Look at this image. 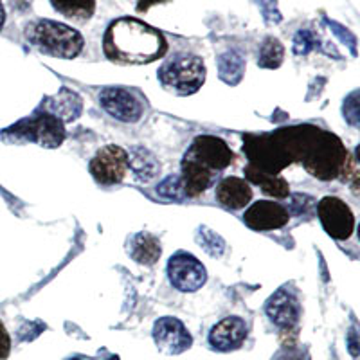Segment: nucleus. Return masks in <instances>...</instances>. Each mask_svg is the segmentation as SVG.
<instances>
[{
    "label": "nucleus",
    "mask_w": 360,
    "mask_h": 360,
    "mask_svg": "<svg viewBox=\"0 0 360 360\" xmlns=\"http://www.w3.org/2000/svg\"><path fill=\"white\" fill-rule=\"evenodd\" d=\"M89 168L99 184H119L128 172V153L121 146L108 144L92 157Z\"/></svg>",
    "instance_id": "1a4fd4ad"
},
{
    "label": "nucleus",
    "mask_w": 360,
    "mask_h": 360,
    "mask_svg": "<svg viewBox=\"0 0 360 360\" xmlns=\"http://www.w3.org/2000/svg\"><path fill=\"white\" fill-rule=\"evenodd\" d=\"M218 72H220L221 82L236 85L242 82L243 72H245V60L234 51H227L218 58Z\"/></svg>",
    "instance_id": "5701e85b"
},
{
    "label": "nucleus",
    "mask_w": 360,
    "mask_h": 360,
    "mask_svg": "<svg viewBox=\"0 0 360 360\" xmlns=\"http://www.w3.org/2000/svg\"><path fill=\"white\" fill-rule=\"evenodd\" d=\"M214 179H217V173L207 169L205 166H202L200 162H197L191 157L184 155L182 159V189H184V195L188 198H197L200 197L202 193L213 186Z\"/></svg>",
    "instance_id": "dca6fc26"
},
{
    "label": "nucleus",
    "mask_w": 360,
    "mask_h": 360,
    "mask_svg": "<svg viewBox=\"0 0 360 360\" xmlns=\"http://www.w3.org/2000/svg\"><path fill=\"white\" fill-rule=\"evenodd\" d=\"M217 200L227 209H242L252 200V189L245 179L227 176L217 186Z\"/></svg>",
    "instance_id": "a211bd4d"
},
{
    "label": "nucleus",
    "mask_w": 360,
    "mask_h": 360,
    "mask_svg": "<svg viewBox=\"0 0 360 360\" xmlns=\"http://www.w3.org/2000/svg\"><path fill=\"white\" fill-rule=\"evenodd\" d=\"M67 360H82V359H78V356H72V359H67Z\"/></svg>",
    "instance_id": "f704fd0d"
},
{
    "label": "nucleus",
    "mask_w": 360,
    "mask_h": 360,
    "mask_svg": "<svg viewBox=\"0 0 360 360\" xmlns=\"http://www.w3.org/2000/svg\"><path fill=\"white\" fill-rule=\"evenodd\" d=\"M317 214L324 231L335 240H348L355 229V217L344 200L337 197H324L317 204Z\"/></svg>",
    "instance_id": "9d476101"
},
{
    "label": "nucleus",
    "mask_w": 360,
    "mask_h": 360,
    "mask_svg": "<svg viewBox=\"0 0 360 360\" xmlns=\"http://www.w3.org/2000/svg\"><path fill=\"white\" fill-rule=\"evenodd\" d=\"M303 127L283 128L272 134L247 135L245 150L249 164L263 173L278 175L292 162H299Z\"/></svg>",
    "instance_id": "f03ea898"
},
{
    "label": "nucleus",
    "mask_w": 360,
    "mask_h": 360,
    "mask_svg": "<svg viewBox=\"0 0 360 360\" xmlns=\"http://www.w3.org/2000/svg\"><path fill=\"white\" fill-rule=\"evenodd\" d=\"M168 278L172 287L184 294L200 290L207 281L205 266L188 252H176L168 262Z\"/></svg>",
    "instance_id": "0eeeda50"
},
{
    "label": "nucleus",
    "mask_w": 360,
    "mask_h": 360,
    "mask_svg": "<svg viewBox=\"0 0 360 360\" xmlns=\"http://www.w3.org/2000/svg\"><path fill=\"white\" fill-rule=\"evenodd\" d=\"M157 193L160 197L168 198V200H182L186 198L184 189H182V180L179 175H172L166 180H162L157 188Z\"/></svg>",
    "instance_id": "a878e982"
},
{
    "label": "nucleus",
    "mask_w": 360,
    "mask_h": 360,
    "mask_svg": "<svg viewBox=\"0 0 360 360\" xmlns=\"http://www.w3.org/2000/svg\"><path fill=\"white\" fill-rule=\"evenodd\" d=\"M159 82L176 96L195 94L205 82V63L195 54H175L159 69Z\"/></svg>",
    "instance_id": "39448f33"
},
{
    "label": "nucleus",
    "mask_w": 360,
    "mask_h": 360,
    "mask_svg": "<svg viewBox=\"0 0 360 360\" xmlns=\"http://www.w3.org/2000/svg\"><path fill=\"white\" fill-rule=\"evenodd\" d=\"M299 162L319 180H333L348 169V152L337 135L304 124Z\"/></svg>",
    "instance_id": "7ed1b4c3"
},
{
    "label": "nucleus",
    "mask_w": 360,
    "mask_h": 360,
    "mask_svg": "<svg viewBox=\"0 0 360 360\" xmlns=\"http://www.w3.org/2000/svg\"><path fill=\"white\" fill-rule=\"evenodd\" d=\"M40 110L47 112V114L54 115L62 121L63 124L70 123V121H76V119L82 115L83 110V101L74 90L62 89L58 90V94L49 96L41 103Z\"/></svg>",
    "instance_id": "f3484780"
},
{
    "label": "nucleus",
    "mask_w": 360,
    "mask_h": 360,
    "mask_svg": "<svg viewBox=\"0 0 360 360\" xmlns=\"http://www.w3.org/2000/svg\"><path fill=\"white\" fill-rule=\"evenodd\" d=\"M283 56H285V47L278 38H265L259 47L258 54V65L263 69H278L283 63Z\"/></svg>",
    "instance_id": "b1692460"
},
{
    "label": "nucleus",
    "mask_w": 360,
    "mask_h": 360,
    "mask_svg": "<svg viewBox=\"0 0 360 360\" xmlns=\"http://www.w3.org/2000/svg\"><path fill=\"white\" fill-rule=\"evenodd\" d=\"M258 6L262 8L263 17L269 22H279L281 20V15L278 11V0H256Z\"/></svg>",
    "instance_id": "c85d7f7f"
},
{
    "label": "nucleus",
    "mask_w": 360,
    "mask_h": 360,
    "mask_svg": "<svg viewBox=\"0 0 360 360\" xmlns=\"http://www.w3.org/2000/svg\"><path fill=\"white\" fill-rule=\"evenodd\" d=\"M247 324L240 317H225L209 332V344L217 352H234L245 342Z\"/></svg>",
    "instance_id": "2eb2a0df"
},
{
    "label": "nucleus",
    "mask_w": 360,
    "mask_h": 360,
    "mask_svg": "<svg viewBox=\"0 0 360 360\" xmlns=\"http://www.w3.org/2000/svg\"><path fill=\"white\" fill-rule=\"evenodd\" d=\"M103 51L115 63L143 65L162 58L168 51V41L160 31L144 22L123 17L108 25L103 38Z\"/></svg>",
    "instance_id": "f257e3e1"
},
{
    "label": "nucleus",
    "mask_w": 360,
    "mask_h": 360,
    "mask_svg": "<svg viewBox=\"0 0 360 360\" xmlns=\"http://www.w3.org/2000/svg\"><path fill=\"white\" fill-rule=\"evenodd\" d=\"M197 243L213 258H220L225 250V242L224 238L218 236L217 233H213L207 227H200L197 234Z\"/></svg>",
    "instance_id": "393cba45"
},
{
    "label": "nucleus",
    "mask_w": 360,
    "mask_h": 360,
    "mask_svg": "<svg viewBox=\"0 0 360 360\" xmlns=\"http://www.w3.org/2000/svg\"><path fill=\"white\" fill-rule=\"evenodd\" d=\"M29 44L34 45L40 53L54 58L72 60L83 51L82 34L76 29L53 20H37L25 29Z\"/></svg>",
    "instance_id": "20e7f679"
},
{
    "label": "nucleus",
    "mask_w": 360,
    "mask_h": 360,
    "mask_svg": "<svg viewBox=\"0 0 360 360\" xmlns=\"http://www.w3.org/2000/svg\"><path fill=\"white\" fill-rule=\"evenodd\" d=\"M186 155L200 162L217 175L234 162V153L231 152V148L217 135H198L188 148Z\"/></svg>",
    "instance_id": "6e6552de"
},
{
    "label": "nucleus",
    "mask_w": 360,
    "mask_h": 360,
    "mask_svg": "<svg viewBox=\"0 0 360 360\" xmlns=\"http://www.w3.org/2000/svg\"><path fill=\"white\" fill-rule=\"evenodd\" d=\"M265 314L281 330H294L301 319V304L297 295L288 288H279L266 299Z\"/></svg>",
    "instance_id": "ddd939ff"
},
{
    "label": "nucleus",
    "mask_w": 360,
    "mask_h": 360,
    "mask_svg": "<svg viewBox=\"0 0 360 360\" xmlns=\"http://www.w3.org/2000/svg\"><path fill=\"white\" fill-rule=\"evenodd\" d=\"M153 340L164 355H180L188 352L193 344L191 333L184 323L175 317H160L153 324Z\"/></svg>",
    "instance_id": "9b49d317"
},
{
    "label": "nucleus",
    "mask_w": 360,
    "mask_h": 360,
    "mask_svg": "<svg viewBox=\"0 0 360 360\" xmlns=\"http://www.w3.org/2000/svg\"><path fill=\"white\" fill-rule=\"evenodd\" d=\"M290 220V214L283 205L276 202L259 200L250 205L243 214L247 227L254 231H274L281 229Z\"/></svg>",
    "instance_id": "4468645a"
},
{
    "label": "nucleus",
    "mask_w": 360,
    "mask_h": 360,
    "mask_svg": "<svg viewBox=\"0 0 360 360\" xmlns=\"http://www.w3.org/2000/svg\"><path fill=\"white\" fill-rule=\"evenodd\" d=\"M9 352H11V337L4 324L0 323V360L8 359Z\"/></svg>",
    "instance_id": "c756f323"
},
{
    "label": "nucleus",
    "mask_w": 360,
    "mask_h": 360,
    "mask_svg": "<svg viewBox=\"0 0 360 360\" xmlns=\"http://www.w3.org/2000/svg\"><path fill=\"white\" fill-rule=\"evenodd\" d=\"M245 176L252 182V184L259 186L262 191L269 197L274 198H287L290 195V186L283 176L279 175H270V173H263L259 169H256L254 166H247L245 168Z\"/></svg>",
    "instance_id": "412c9836"
},
{
    "label": "nucleus",
    "mask_w": 360,
    "mask_h": 360,
    "mask_svg": "<svg viewBox=\"0 0 360 360\" xmlns=\"http://www.w3.org/2000/svg\"><path fill=\"white\" fill-rule=\"evenodd\" d=\"M99 103L105 112L121 123H137L143 117V103L127 89L108 86L99 92Z\"/></svg>",
    "instance_id": "f8f14e48"
},
{
    "label": "nucleus",
    "mask_w": 360,
    "mask_h": 360,
    "mask_svg": "<svg viewBox=\"0 0 360 360\" xmlns=\"http://www.w3.org/2000/svg\"><path fill=\"white\" fill-rule=\"evenodd\" d=\"M315 47H317V40H315L314 33H310V31H299L294 40V53L307 54L311 49H315Z\"/></svg>",
    "instance_id": "bb28decb"
},
{
    "label": "nucleus",
    "mask_w": 360,
    "mask_h": 360,
    "mask_svg": "<svg viewBox=\"0 0 360 360\" xmlns=\"http://www.w3.org/2000/svg\"><path fill=\"white\" fill-rule=\"evenodd\" d=\"M107 360H121V359H119V356H110V359H107Z\"/></svg>",
    "instance_id": "72a5a7b5"
},
{
    "label": "nucleus",
    "mask_w": 360,
    "mask_h": 360,
    "mask_svg": "<svg viewBox=\"0 0 360 360\" xmlns=\"http://www.w3.org/2000/svg\"><path fill=\"white\" fill-rule=\"evenodd\" d=\"M166 2H169V0H139V2H137V11L139 13L148 11V9L152 8V6L166 4Z\"/></svg>",
    "instance_id": "7c9ffc66"
},
{
    "label": "nucleus",
    "mask_w": 360,
    "mask_h": 360,
    "mask_svg": "<svg viewBox=\"0 0 360 360\" xmlns=\"http://www.w3.org/2000/svg\"><path fill=\"white\" fill-rule=\"evenodd\" d=\"M349 352H352L353 356H356V335H355V330H352V333H349Z\"/></svg>",
    "instance_id": "2f4dec72"
},
{
    "label": "nucleus",
    "mask_w": 360,
    "mask_h": 360,
    "mask_svg": "<svg viewBox=\"0 0 360 360\" xmlns=\"http://www.w3.org/2000/svg\"><path fill=\"white\" fill-rule=\"evenodd\" d=\"M272 360H310L307 349L295 348V346H287V348H281Z\"/></svg>",
    "instance_id": "cd10ccee"
},
{
    "label": "nucleus",
    "mask_w": 360,
    "mask_h": 360,
    "mask_svg": "<svg viewBox=\"0 0 360 360\" xmlns=\"http://www.w3.org/2000/svg\"><path fill=\"white\" fill-rule=\"evenodd\" d=\"M128 168L134 172L139 182H150L160 173L159 159L143 146L131 148L128 153Z\"/></svg>",
    "instance_id": "aec40b11"
},
{
    "label": "nucleus",
    "mask_w": 360,
    "mask_h": 360,
    "mask_svg": "<svg viewBox=\"0 0 360 360\" xmlns=\"http://www.w3.org/2000/svg\"><path fill=\"white\" fill-rule=\"evenodd\" d=\"M53 8L74 22H86L96 11V0H51Z\"/></svg>",
    "instance_id": "4be33fe9"
},
{
    "label": "nucleus",
    "mask_w": 360,
    "mask_h": 360,
    "mask_svg": "<svg viewBox=\"0 0 360 360\" xmlns=\"http://www.w3.org/2000/svg\"><path fill=\"white\" fill-rule=\"evenodd\" d=\"M4 137L13 143H37L41 148H58L65 141V124L54 115L37 110L31 117L22 119L4 130Z\"/></svg>",
    "instance_id": "423d86ee"
},
{
    "label": "nucleus",
    "mask_w": 360,
    "mask_h": 360,
    "mask_svg": "<svg viewBox=\"0 0 360 360\" xmlns=\"http://www.w3.org/2000/svg\"><path fill=\"white\" fill-rule=\"evenodd\" d=\"M128 254L135 263L152 266L159 262L162 249L159 238L148 233H137L128 240Z\"/></svg>",
    "instance_id": "6ab92c4d"
},
{
    "label": "nucleus",
    "mask_w": 360,
    "mask_h": 360,
    "mask_svg": "<svg viewBox=\"0 0 360 360\" xmlns=\"http://www.w3.org/2000/svg\"><path fill=\"white\" fill-rule=\"evenodd\" d=\"M4 22H6V11L2 2H0V31H2V27H4Z\"/></svg>",
    "instance_id": "473e14b6"
}]
</instances>
